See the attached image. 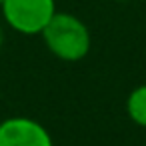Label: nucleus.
Returning <instances> with one entry per match:
<instances>
[{
  "mask_svg": "<svg viewBox=\"0 0 146 146\" xmlns=\"http://www.w3.org/2000/svg\"><path fill=\"white\" fill-rule=\"evenodd\" d=\"M2 46H4V30L0 26V50H2Z\"/></svg>",
  "mask_w": 146,
  "mask_h": 146,
  "instance_id": "nucleus-5",
  "label": "nucleus"
},
{
  "mask_svg": "<svg viewBox=\"0 0 146 146\" xmlns=\"http://www.w3.org/2000/svg\"><path fill=\"white\" fill-rule=\"evenodd\" d=\"M0 146H54V140L38 120L10 116L0 122Z\"/></svg>",
  "mask_w": 146,
  "mask_h": 146,
  "instance_id": "nucleus-3",
  "label": "nucleus"
},
{
  "mask_svg": "<svg viewBox=\"0 0 146 146\" xmlns=\"http://www.w3.org/2000/svg\"><path fill=\"white\" fill-rule=\"evenodd\" d=\"M126 114L134 124L146 128V84L136 86L128 94V98H126Z\"/></svg>",
  "mask_w": 146,
  "mask_h": 146,
  "instance_id": "nucleus-4",
  "label": "nucleus"
},
{
  "mask_svg": "<svg viewBox=\"0 0 146 146\" xmlns=\"http://www.w3.org/2000/svg\"><path fill=\"white\" fill-rule=\"evenodd\" d=\"M2 2H4V0H0V6H2Z\"/></svg>",
  "mask_w": 146,
  "mask_h": 146,
  "instance_id": "nucleus-7",
  "label": "nucleus"
},
{
  "mask_svg": "<svg viewBox=\"0 0 146 146\" xmlns=\"http://www.w3.org/2000/svg\"><path fill=\"white\" fill-rule=\"evenodd\" d=\"M0 10L4 22L14 32L34 36L42 34L56 14V0H4Z\"/></svg>",
  "mask_w": 146,
  "mask_h": 146,
  "instance_id": "nucleus-2",
  "label": "nucleus"
},
{
  "mask_svg": "<svg viewBox=\"0 0 146 146\" xmlns=\"http://www.w3.org/2000/svg\"><path fill=\"white\" fill-rule=\"evenodd\" d=\"M40 36L50 54L64 62H78L86 58L92 44L88 26L70 12H56Z\"/></svg>",
  "mask_w": 146,
  "mask_h": 146,
  "instance_id": "nucleus-1",
  "label": "nucleus"
},
{
  "mask_svg": "<svg viewBox=\"0 0 146 146\" xmlns=\"http://www.w3.org/2000/svg\"><path fill=\"white\" fill-rule=\"evenodd\" d=\"M116 2H128V0H116Z\"/></svg>",
  "mask_w": 146,
  "mask_h": 146,
  "instance_id": "nucleus-6",
  "label": "nucleus"
}]
</instances>
